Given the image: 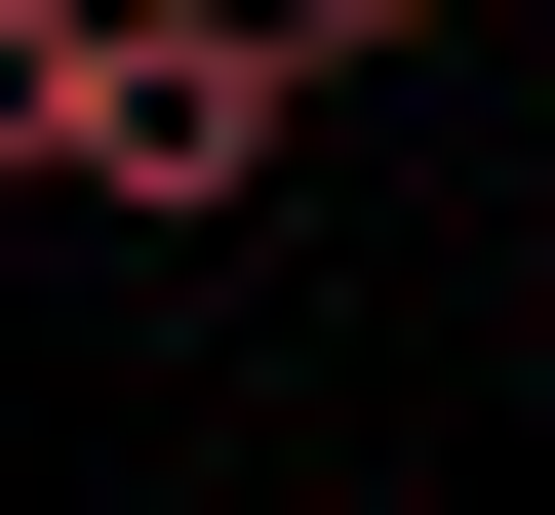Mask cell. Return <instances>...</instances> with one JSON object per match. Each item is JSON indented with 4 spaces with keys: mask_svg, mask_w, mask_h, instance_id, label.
<instances>
[{
    "mask_svg": "<svg viewBox=\"0 0 555 515\" xmlns=\"http://www.w3.org/2000/svg\"><path fill=\"white\" fill-rule=\"evenodd\" d=\"M80 80H119V0H0V198H80Z\"/></svg>",
    "mask_w": 555,
    "mask_h": 515,
    "instance_id": "cell-1",
    "label": "cell"
}]
</instances>
